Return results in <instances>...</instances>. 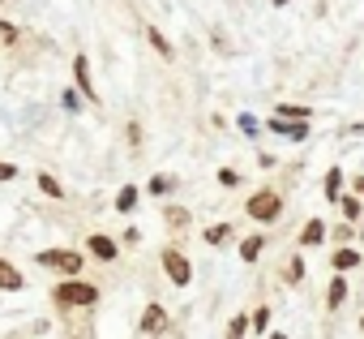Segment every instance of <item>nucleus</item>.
<instances>
[{
  "label": "nucleus",
  "instance_id": "33",
  "mask_svg": "<svg viewBox=\"0 0 364 339\" xmlns=\"http://www.w3.org/2000/svg\"><path fill=\"white\" fill-rule=\"evenodd\" d=\"M360 330H364V318H360Z\"/></svg>",
  "mask_w": 364,
  "mask_h": 339
},
{
  "label": "nucleus",
  "instance_id": "31",
  "mask_svg": "<svg viewBox=\"0 0 364 339\" xmlns=\"http://www.w3.org/2000/svg\"><path fill=\"white\" fill-rule=\"evenodd\" d=\"M270 5H274V9H283V5H291V0H270Z\"/></svg>",
  "mask_w": 364,
  "mask_h": 339
},
{
  "label": "nucleus",
  "instance_id": "17",
  "mask_svg": "<svg viewBox=\"0 0 364 339\" xmlns=\"http://www.w3.org/2000/svg\"><path fill=\"white\" fill-rule=\"evenodd\" d=\"M146 39H150V48H154L163 61H171V56H176V52H171V43H167V35H159V26H150V31H146Z\"/></svg>",
  "mask_w": 364,
  "mask_h": 339
},
{
  "label": "nucleus",
  "instance_id": "25",
  "mask_svg": "<svg viewBox=\"0 0 364 339\" xmlns=\"http://www.w3.org/2000/svg\"><path fill=\"white\" fill-rule=\"evenodd\" d=\"M146 189H150L154 198H163V194L171 189V177H150V185H146Z\"/></svg>",
  "mask_w": 364,
  "mask_h": 339
},
{
  "label": "nucleus",
  "instance_id": "1",
  "mask_svg": "<svg viewBox=\"0 0 364 339\" xmlns=\"http://www.w3.org/2000/svg\"><path fill=\"white\" fill-rule=\"evenodd\" d=\"M52 301H56L60 309H90V305L99 301V288L86 283V279H65V283L52 288Z\"/></svg>",
  "mask_w": 364,
  "mask_h": 339
},
{
  "label": "nucleus",
  "instance_id": "19",
  "mask_svg": "<svg viewBox=\"0 0 364 339\" xmlns=\"http://www.w3.org/2000/svg\"><path fill=\"white\" fill-rule=\"evenodd\" d=\"M249 326H253V318H249V313H236V318L228 322V339H245Z\"/></svg>",
  "mask_w": 364,
  "mask_h": 339
},
{
  "label": "nucleus",
  "instance_id": "20",
  "mask_svg": "<svg viewBox=\"0 0 364 339\" xmlns=\"http://www.w3.org/2000/svg\"><path fill=\"white\" fill-rule=\"evenodd\" d=\"M133 207H137V189H133V185H124V189L116 194V211H120V215H129Z\"/></svg>",
  "mask_w": 364,
  "mask_h": 339
},
{
  "label": "nucleus",
  "instance_id": "2",
  "mask_svg": "<svg viewBox=\"0 0 364 339\" xmlns=\"http://www.w3.org/2000/svg\"><path fill=\"white\" fill-rule=\"evenodd\" d=\"M245 215L257 219V224H274V219L283 215V198H279V189H257V194L245 202Z\"/></svg>",
  "mask_w": 364,
  "mask_h": 339
},
{
  "label": "nucleus",
  "instance_id": "12",
  "mask_svg": "<svg viewBox=\"0 0 364 339\" xmlns=\"http://www.w3.org/2000/svg\"><path fill=\"white\" fill-rule=\"evenodd\" d=\"M90 254H95L99 262H112V258H116L120 249H116V241H112V236H103V232H95V236H90Z\"/></svg>",
  "mask_w": 364,
  "mask_h": 339
},
{
  "label": "nucleus",
  "instance_id": "32",
  "mask_svg": "<svg viewBox=\"0 0 364 339\" xmlns=\"http://www.w3.org/2000/svg\"><path fill=\"white\" fill-rule=\"evenodd\" d=\"M270 339H287V335H283V330H270Z\"/></svg>",
  "mask_w": 364,
  "mask_h": 339
},
{
  "label": "nucleus",
  "instance_id": "4",
  "mask_svg": "<svg viewBox=\"0 0 364 339\" xmlns=\"http://www.w3.org/2000/svg\"><path fill=\"white\" fill-rule=\"evenodd\" d=\"M39 266H48V271H60V275H82V254L77 249H43L39 254Z\"/></svg>",
  "mask_w": 364,
  "mask_h": 339
},
{
  "label": "nucleus",
  "instance_id": "9",
  "mask_svg": "<svg viewBox=\"0 0 364 339\" xmlns=\"http://www.w3.org/2000/svg\"><path fill=\"white\" fill-rule=\"evenodd\" d=\"M304 249H313V245H321L326 241V219H309L304 228H300V236H296Z\"/></svg>",
  "mask_w": 364,
  "mask_h": 339
},
{
  "label": "nucleus",
  "instance_id": "28",
  "mask_svg": "<svg viewBox=\"0 0 364 339\" xmlns=\"http://www.w3.org/2000/svg\"><path fill=\"white\" fill-rule=\"evenodd\" d=\"M240 129L253 137V133H262V125H257V116H240Z\"/></svg>",
  "mask_w": 364,
  "mask_h": 339
},
{
  "label": "nucleus",
  "instance_id": "16",
  "mask_svg": "<svg viewBox=\"0 0 364 339\" xmlns=\"http://www.w3.org/2000/svg\"><path fill=\"white\" fill-rule=\"evenodd\" d=\"M262 249H266V236H245L240 241V262H257Z\"/></svg>",
  "mask_w": 364,
  "mask_h": 339
},
{
  "label": "nucleus",
  "instance_id": "21",
  "mask_svg": "<svg viewBox=\"0 0 364 339\" xmlns=\"http://www.w3.org/2000/svg\"><path fill=\"white\" fill-rule=\"evenodd\" d=\"M283 279H287V288H300V283H304V258H291Z\"/></svg>",
  "mask_w": 364,
  "mask_h": 339
},
{
  "label": "nucleus",
  "instance_id": "5",
  "mask_svg": "<svg viewBox=\"0 0 364 339\" xmlns=\"http://www.w3.org/2000/svg\"><path fill=\"white\" fill-rule=\"evenodd\" d=\"M309 125L313 120H279V116H270V133L274 137H287V142H304L309 137Z\"/></svg>",
  "mask_w": 364,
  "mask_h": 339
},
{
  "label": "nucleus",
  "instance_id": "24",
  "mask_svg": "<svg viewBox=\"0 0 364 339\" xmlns=\"http://www.w3.org/2000/svg\"><path fill=\"white\" fill-rule=\"evenodd\" d=\"M82 99H86V95H82V90H77V86H73V90H65V95H60V103H65V108H69V112H77V108H82Z\"/></svg>",
  "mask_w": 364,
  "mask_h": 339
},
{
  "label": "nucleus",
  "instance_id": "18",
  "mask_svg": "<svg viewBox=\"0 0 364 339\" xmlns=\"http://www.w3.org/2000/svg\"><path fill=\"white\" fill-rule=\"evenodd\" d=\"M232 241V224H210L206 228V245H228Z\"/></svg>",
  "mask_w": 364,
  "mask_h": 339
},
{
  "label": "nucleus",
  "instance_id": "27",
  "mask_svg": "<svg viewBox=\"0 0 364 339\" xmlns=\"http://www.w3.org/2000/svg\"><path fill=\"white\" fill-rule=\"evenodd\" d=\"M167 224H171V228H185V224H189V211H180V207H167Z\"/></svg>",
  "mask_w": 364,
  "mask_h": 339
},
{
  "label": "nucleus",
  "instance_id": "22",
  "mask_svg": "<svg viewBox=\"0 0 364 339\" xmlns=\"http://www.w3.org/2000/svg\"><path fill=\"white\" fill-rule=\"evenodd\" d=\"M39 189H43L48 198H60V194H65V189H60V181H56L52 172H39Z\"/></svg>",
  "mask_w": 364,
  "mask_h": 339
},
{
  "label": "nucleus",
  "instance_id": "15",
  "mask_svg": "<svg viewBox=\"0 0 364 339\" xmlns=\"http://www.w3.org/2000/svg\"><path fill=\"white\" fill-rule=\"evenodd\" d=\"M338 211H343V219H347V224H355V219L364 215V198L347 194V198H338Z\"/></svg>",
  "mask_w": 364,
  "mask_h": 339
},
{
  "label": "nucleus",
  "instance_id": "13",
  "mask_svg": "<svg viewBox=\"0 0 364 339\" xmlns=\"http://www.w3.org/2000/svg\"><path fill=\"white\" fill-rule=\"evenodd\" d=\"M330 266H334L338 275H347V271H355V266H360V254H355L351 245H343V249H334V258H330Z\"/></svg>",
  "mask_w": 364,
  "mask_h": 339
},
{
  "label": "nucleus",
  "instance_id": "29",
  "mask_svg": "<svg viewBox=\"0 0 364 339\" xmlns=\"http://www.w3.org/2000/svg\"><path fill=\"white\" fill-rule=\"evenodd\" d=\"M18 177V167L14 163H5V159H0V185H5V181H14Z\"/></svg>",
  "mask_w": 364,
  "mask_h": 339
},
{
  "label": "nucleus",
  "instance_id": "11",
  "mask_svg": "<svg viewBox=\"0 0 364 339\" xmlns=\"http://www.w3.org/2000/svg\"><path fill=\"white\" fill-rule=\"evenodd\" d=\"M343 167H330V172H326V181H321V194H326V202H338L343 198Z\"/></svg>",
  "mask_w": 364,
  "mask_h": 339
},
{
  "label": "nucleus",
  "instance_id": "8",
  "mask_svg": "<svg viewBox=\"0 0 364 339\" xmlns=\"http://www.w3.org/2000/svg\"><path fill=\"white\" fill-rule=\"evenodd\" d=\"M167 326V309L163 305H146L141 309V335H159Z\"/></svg>",
  "mask_w": 364,
  "mask_h": 339
},
{
  "label": "nucleus",
  "instance_id": "23",
  "mask_svg": "<svg viewBox=\"0 0 364 339\" xmlns=\"http://www.w3.org/2000/svg\"><path fill=\"white\" fill-rule=\"evenodd\" d=\"M219 185L223 189H236L240 185V172H236V167H219Z\"/></svg>",
  "mask_w": 364,
  "mask_h": 339
},
{
  "label": "nucleus",
  "instance_id": "26",
  "mask_svg": "<svg viewBox=\"0 0 364 339\" xmlns=\"http://www.w3.org/2000/svg\"><path fill=\"white\" fill-rule=\"evenodd\" d=\"M253 330H270V309H266V305L253 309Z\"/></svg>",
  "mask_w": 364,
  "mask_h": 339
},
{
  "label": "nucleus",
  "instance_id": "14",
  "mask_svg": "<svg viewBox=\"0 0 364 339\" xmlns=\"http://www.w3.org/2000/svg\"><path fill=\"white\" fill-rule=\"evenodd\" d=\"M274 116L279 120H313V108H304V103H279Z\"/></svg>",
  "mask_w": 364,
  "mask_h": 339
},
{
  "label": "nucleus",
  "instance_id": "7",
  "mask_svg": "<svg viewBox=\"0 0 364 339\" xmlns=\"http://www.w3.org/2000/svg\"><path fill=\"white\" fill-rule=\"evenodd\" d=\"M22 288H26V275H22L14 262L0 258V292H22Z\"/></svg>",
  "mask_w": 364,
  "mask_h": 339
},
{
  "label": "nucleus",
  "instance_id": "6",
  "mask_svg": "<svg viewBox=\"0 0 364 339\" xmlns=\"http://www.w3.org/2000/svg\"><path fill=\"white\" fill-rule=\"evenodd\" d=\"M73 78H77V90H82L90 103H99V90H95V78H90V61H86V56H73Z\"/></svg>",
  "mask_w": 364,
  "mask_h": 339
},
{
  "label": "nucleus",
  "instance_id": "30",
  "mask_svg": "<svg viewBox=\"0 0 364 339\" xmlns=\"http://www.w3.org/2000/svg\"><path fill=\"white\" fill-rule=\"evenodd\" d=\"M0 35H5V39H14V35H18V26H9V22H0Z\"/></svg>",
  "mask_w": 364,
  "mask_h": 339
},
{
  "label": "nucleus",
  "instance_id": "3",
  "mask_svg": "<svg viewBox=\"0 0 364 339\" xmlns=\"http://www.w3.org/2000/svg\"><path fill=\"white\" fill-rule=\"evenodd\" d=\"M159 262H163V271H167V279H171L176 288H189V279H193V266H189V258L180 254L176 245H167V249L159 254Z\"/></svg>",
  "mask_w": 364,
  "mask_h": 339
},
{
  "label": "nucleus",
  "instance_id": "10",
  "mask_svg": "<svg viewBox=\"0 0 364 339\" xmlns=\"http://www.w3.org/2000/svg\"><path fill=\"white\" fill-rule=\"evenodd\" d=\"M343 301H347V275L334 271V279L326 288V309H343Z\"/></svg>",
  "mask_w": 364,
  "mask_h": 339
}]
</instances>
